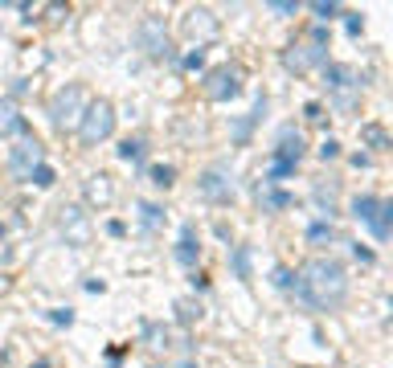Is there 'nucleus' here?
Segmentation results:
<instances>
[{
  "mask_svg": "<svg viewBox=\"0 0 393 368\" xmlns=\"http://www.w3.org/2000/svg\"><path fill=\"white\" fill-rule=\"evenodd\" d=\"M33 368H49V360H37V364H33Z\"/></svg>",
  "mask_w": 393,
  "mask_h": 368,
  "instance_id": "nucleus-37",
  "label": "nucleus"
},
{
  "mask_svg": "<svg viewBox=\"0 0 393 368\" xmlns=\"http://www.w3.org/2000/svg\"><path fill=\"white\" fill-rule=\"evenodd\" d=\"M311 13H315L320 21H332L336 13H340V4H332V0H315V4H311Z\"/></svg>",
  "mask_w": 393,
  "mask_h": 368,
  "instance_id": "nucleus-27",
  "label": "nucleus"
},
{
  "mask_svg": "<svg viewBox=\"0 0 393 368\" xmlns=\"http://www.w3.org/2000/svg\"><path fill=\"white\" fill-rule=\"evenodd\" d=\"M177 319H180V323H197V319H201V303H197V299H180L177 303Z\"/></svg>",
  "mask_w": 393,
  "mask_h": 368,
  "instance_id": "nucleus-22",
  "label": "nucleus"
},
{
  "mask_svg": "<svg viewBox=\"0 0 393 368\" xmlns=\"http://www.w3.org/2000/svg\"><path fill=\"white\" fill-rule=\"evenodd\" d=\"M172 180H177L172 164H152V184H156V188H172Z\"/></svg>",
  "mask_w": 393,
  "mask_h": 368,
  "instance_id": "nucleus-24",
  "label": "nucleus"
},
{
  "mask_svg": "<svg viewBox=\"0 0 393 368\" xmlns=\"http://www.w3.org/2000/svg\"><path fill=\"white\" fill-rule=\"evenodd\" d=\"M144 335H147V348H168V340H172V335H168V328H160V323H147L144 328Z\"/></svg>",
  "mask_w": 393,
  "mask_h": 368,
  "instance_id": "nucleus-20",
  "label": "nucleus"
},
{
  "mask_svg": "<svg viewBox=\"0 0 393 368\" xmlns=\"http://www.w3.org/2000/svg\"><path fill=\"white\" fill-rule=\"evenodd\" d=\"M197 254H201V246H197V234H193V225H184L180 229V246H177V258L184 262V266H193L197 262Z\"/></svg>",
  "mask_w": 393,
  "mask_h": 368,
  "instance_id": "nucleus-18",
  "label": "nucleus"
},
{
  "mask_svg": "<svg viewBox=\"0 0 393 368\" xmlns=\"http://www.w3.org/2000/svg\"><path fill=\"white\" fill-rule=\"evenodd\" d=\"M107 234H111V237H123V234H127V225H123V221H107Z\"/></svg>",
  "mask_w": 393,
  "mask_h": 368,
  "instance_id": "nucleus-34",
  "label": "nucleus"
},
{
  "mask_svg": "<svg viewBox=\"0 0 393 368\" xmlns=\"http://www.w3.org/2000/svg\"><path fill=\"white\" fill-rule=\"evenodd\" d=\"M324 86L332 90V99H336V111H352V107H357L360 82L348 66H328L324 70Z\"/></svg>",
  "mask_w": 393,
  "mask_h": 368,
  "instance_id": "nucleus-6",
  "label": "nucleus"
},
{
  "mask_svg": "<svg viewBox=\"0 0 393 368\" xmlns=\"http://www.w3.org/2000/svg\"><path fill=\"white\" fill-rule=\"evenodd\" d=\"M180 33L189 37V41H197V50L205 45V41H213L217 37V17H213V9H189L184 17H180Z\"/></svg>",
  "mask_w": 393,
  "mask_h": 368,
  "instance_id": "nucleus-10",
  "label": "nucleus"
},
{
  "mask_svg": "<svg viewBox=\"0 0 393 368\" xmlns=\"http://www.w3.org/2000/svg\"><path fill=\"white\" fill-rule=\"evenodd\" d=\"M287 291H295L311 311H332L348 295V274H344V266L332 254H315L311 262H303V270L291 278Z\"/></svg>",
  "mask_w": 393,
  "mask_h": 368,
  "instance_id": "nucleus-1",
  "label": "nucleus"
},
{
  "mask_svg": "<svg viewBox=\"0 0 393 368\" xmlns=\"http://www.w3.org/2000/svg\"><path fill=\"white\" fill-rule=\"evenodd\" d=\"M37 164H46V160H41V144H37L33 135H25V139L9 151V172H13L16 180H29Z\"/></svg>",
  "mask_w": 393,
  "mask_h": 368,
  "instance_id": "nucleus-12",
  "label": "nucleus"
},
{
  "mask_svg": "<svg viewBox=\"0 0 393 368\" xmlns=\"http://www.w3.org/2000/svg\"><path fill=\"white\" fill-rule=\"evenodd\" d=\"M315 205H320L324 221H332V213H336V188H332V184H320V188H315Z\"/></svg>",
  "mask_w": 393,
  "mask_h": 368,
  "instance_id": "nucleus-19",
  "label": "nucleus"
},
{
  "mask_svg": "<svg viewBox=\"0 0 393 368\" xmlns=\"http://www.w3.org/2000/svg\"><path fill=\"white\" fill-rule=\"evenodd\" d=\"M49 319H53L58 328H70V323H74V311H49Z\"/></svg>",
  "mask_w": 393,
  "mask_h": 368,
  "instance_id": "nucleus-31",
  "label": "nucleus"
},
{
  "mask_svg": "<svg viewBox=\"0 0 393 368\" xmlns=\"http://www.w3.org/2000/svg\"><path fill=\"white\" fill-rule=\"evenodd\" d=\"M82 197H86V205H95V209H107V205L115 201V184L107 172H95V176H86V184H82Z\"/></svg>",
  "mask_w": 393,
  "mask_h": 368,
  "instance_id": "nucleus-14",
  "label": "nucleus"
},
{
  "mask_svg": "<svg viewBox=\"0 0 393 368\" xmlns=\"http://www.w3.org/2000/svg\"><path fill=\"white\" fill-rule=\"evenodd\" d=\"M344 25H348V33H352V37H360V29H365V21H360V17H348Z\"/></svg>",
  "mask_w": 393,
  "mask_h": 368,
  "instance_id": "nucleus-35",
  "label": "nucleus"
},
{
  "mask_svg": "<svg viewBox=\"0 0 393 368\" xmlns=\"http://www.w3.org/2000/svg\"><path fill=\"white\" fill-rule=\"evenodd\" d=\"M119 160H127V164L144 160V144H140V139H123V144H119Z\"/></svg>",
  "mask_w": 393,
  "mask_h": 368,
  "instance_id": "nucleus-25",
  "label": "nucleus"
},
{
  "mask_svg": "<svg viewBox=\"0 0 393 368\" xmlns=\"http://www.w3.org/2000/svg\"><path fill=\"white\" fill-rule=\"evenodd\" d=\"M111 131H115V107H111L107 99L90 102V107L82 111V123H78L82 148H98V144H103Z\"/></svg>",
  "mask_w": 393,
  "mask_h": 368,
  "instance_id": "nucleus-4",
  "label": "nucleus"
},
{
  "mask_svg": "<svg viewBox=\"0 0 393 368\" xmlns=\"http://www.w3.org/2000/svg\"><path fill=\"white\" fill-rule=\"evenodd\" d=\"M242 66H213L209 74H205V99H213V102H226V99H234L238 90H242Z\"/></svg>",
  "mask_w": 393,
  "mask_h": 368,
  "instance_id": "nucleus-8",
  "label": "nucleus"
},
{
  "mask_svg": "<svg viewBox=\"0 0 393 368\" xmlns=\"http://www.w3.org/2000/svg\"><path fill=\"white\" fill-rule=\"evenodd\" d=\"M271 9H275V13H295V9H299V4H295V0H275V4H271Z\"/></svg>",
  "mask_w": 393,
  "mask_h": 368,
  "instance_id": "nucleus-33",
  "label": "nucleus"
},
{
  "mask_svg": "<svg viewBox=\"0 0 393 368\" xmlns=\"http://www.w3.org/2000/svg\"><path fill=\"white\" fill-rule=\"evenodd\" d=\"M82 111H86V90L78 82L62 86L53 99H49V123L58 127V131H74L82 123Z\"/></svg>",
  "mask_w": 393,
  "mask_h": 368,
  "instance_id": "nucleus-3",
  "label": "nucleus"
},
{
  "mask_svg": "<svg viewBox=\"0 0 393 368\" xmlns=\"http://www.w3.org/2000/svg\"><path fill=\"white\" fill-rule=\"evenodd\" d=\"M258 201H262V209H291V205H295V197H291V193H283V188L258 184Z\"/></svg>",
  "mask_w": 393,
  "mask_h": 368,
  "instance_id": "nucleus-16",
  "label": "nucleus"
},
{
  "mask_svg": "<svg viewBox=\"0 0 393 368\" xmlns=\"http://www.w3.org/2000/svg\"><path fill=\"white\" fill-rule=\"evenodd\" d=\"M58 229H62L66 246H74V250L90 246V221H86V213H82L78 205H66V209H62V217H58Z\"/></svg>",
  "mask_w": 393,
  "mask_h": 368,
  "instance_id": "nucleus-13",
  "label": "nucleus"
},
{
  "mask_svg": "<svg viewBox=\"0 0 393 368\" xmlns=\"http://www.w3.org/2000/svg\"><path fill=\"white\" fill-rule=\"evenodd\" d=\"M0 135H29V123L9 99H0Z\"/></svg>",
  "mask_w": 393,
  "mask_h": 368,
  "instance_id": "nucleus-15",
  "label": "nucleus"
},
{
  "mask_svg": "<svg viewBox=\"0 0 393 368\" xmlns=\"http://www.w3.org/2000/svg\"><path fill=\"white\" fill-rule=\"evenodd\" d=\"M336 156H340V144H336V139H324V144H320V160H336Z\"/></svg>",
  "mask_w": 393,
  "mask_h": 368,
  "instance_id": "nucleus-29",
  "label": "nucleus"
},
{
  "mask_svg": "<svg viewBox=\"0 0 393 368\" xmlns=\"http://www.w3.org/2000/svg\"><path fill=\"white\" fill-rule=\"evenodd\" d=\"M140 221H144V229H156V225H160V209H156V205H140Z\"/></svg>",
  "mask_w": 393,
  "mask_h": 368,
  "instance_id": "nucleus-26",
  "label": "nucleus"
},
{
  "mask_svg": "<svg viewBox=\"0 0 393 368\" xmlns=\"http://www.w3.org/2000/svg\"><path fill=\"white\" fill-rule=\"evenodd\" d=\"M332 237H336V234H332V221H315V225L308 229L311 246H324V242H332Z\"/></svg>",
  "mask_w": 393,
  "mask_h": 368,
  "instance_id": "nucleus-23",
  "label": "nucleus"
},
{
  "mask_svg": "<svg viewBox=\"0 0 393 368\" xmlns=\"http://www.w3.org/2000/svg\"><path fill=\"white\" fill-rule=\"evenodd\" d=\"M352 254H357V262H373V250H365V246H352Z\"/></svg>",
  "mask_w": 393,
  "mask_h": 368,
  "instance_id": "nucleus-36",
  "label": "nucleus"
},
{
  "mask_svg": "<svg viewBox=\"0 0 393 368\" xmlns=\"http://www.w3.org/2000/svg\"><path fill=\"white\" fill-rule=\"evenodd\" d=\"M303 119H308V123H324V107H320V102H308V107H303Z\"/></svg>",
  "mask_w": 393,
  "mask_h": 368,
  "instance_id": "nucleus-30",
  "label": "nucleus"
},
{
  "mask_svg": "<svg viewBox=\"0 0 393 368\" xmlns=\"http://www.w3.org/2000/svg\"><path fill=\"white\" fill-rule=\"evenodd\" d=\"M360 144L373 148V151H385L389 148V131H385L381 123H365V127H360Z\"/></svg>",
  "mask_w": 393,
  "mask_h": 368,
  "instance_id": "nucleus-17",
  "label": "nucleus"
},
{
  "mask_svg": "<svg viewBox=\"0 0 393 368\" xmlns=\"http://www.w3.org/2000/svg\"><path fill=\"white\" fill-rule=\"evenodd\" d=\"M135 41H140V50H144L147 58H168V25H164V17L147 13V17L135 25Z\"/></svg>",
  "mask_w": 393,
  "mask_h": 368,
  "instance_id": "nucleus-9",
  "label": "nucleus"
},
{
  "mask_svg": "<svg viewBox=\"0 0 393 368\" xmlns=\"http://www.w3.org/2000/svg\"><path fill=\"white\" fill-rule=\"evenodd\" d=\"M324 62H328V29H311L308 37H299V41H291L283 50V66L291 74H308V70L324 66Z\"/></svg>",
  "mask_w": 393,
  "mask_h": 368,
  "instance_id": "nucleus-2",
  "label": "nucleus"
},
{
  "mask_svg": "<svg viewBox=\"0 0 393 368\" xmlns=\"http://www.w3.org/2000/svg\"><path fill=\"white\" fill-rule=\"evenodd\" d=\"M29 180L37 184V188H49V184H53V168H49V164H37Z\"/></svg>",
  "mask_w": 393,
  "mask_h": 368,
  "instance_id": "nucleus-28",
  "label": "nucleus"
},
{
  "mask_svg": "<svg viewBox=\"0 0 393 368\" xmlns=\"http://www.w3.org/2000/svg\"><path fill=\"white\" fill-rule=\"evenodd\" d=\"M299 160H303V139H299L295 127H283V131H278V148H275V164H271V172H266V184L287 180Z\"/></svg>",
  "mask_w": 393,
  "mask_h": 368,
  "instance_id": "nucleus-5",
  "label": "nucleus"
},
{
  "mask_svg": "<svg viewBox=\"0 0 393 368\" xmlns=\"http://www.w3.org/2000/svg\"><path fill=\"white\" fill-rule=\"evenodd\" d=\"M352 213H357V221H365L369 229H373V237H389V217H393V205L389 201H377V197H357L352 201Z\"/></svg>",
  "mask_w": 393,
  "mask_h": 368,
  "instance_id": "nucleus-7",
  "label": "nucleus"
},
{
  "mask_svg": "<svg viewBox=\"0 0 393 368\" xmlns=\"http://www.w3.org/2000/svg\"><path fill=\"white\" fill-rule=\"evenodd\" d=\"M229 262H234V274H238V278H250V246H234V258H229Z\"/></svg>",
  "mask_w": 393,
  "mask_h": 368,
  "instance_id": "nucleus-21",
  "label": "nucleus"
},
{
  "mask_svg": "<svg viewBox=\"0 0 393 368\" xmlns=\"http://www.w3.org/2000/svg\"><path fill=\"white\" fill-rule=\"evenodd\" d=\"M197 193H201L209 205H229L234 201V180H229L226 168H205L201 180H197Z\"/></svg>",
  "mask_w": 393,
  "mask_h": 368,
  "instance_id": "nucleus-11",
  "label": "nucleus"
},
{
  "mask_svg": "<svg viewBox=\"0 0 393 368\" xmlns=\"http://www.w3.org/2000/svg\"><path fill=\"white\" fill-rule=\"evenodd\" d=\"M184 66H189V70L205 66V50H193V53H189V58H184Z\"/></svg>",
  "mask_w": 393,
  "mask_h": 368,
  "instance_id": "nucleus-32",
  "label": "nucleus"
}]
</instances>
